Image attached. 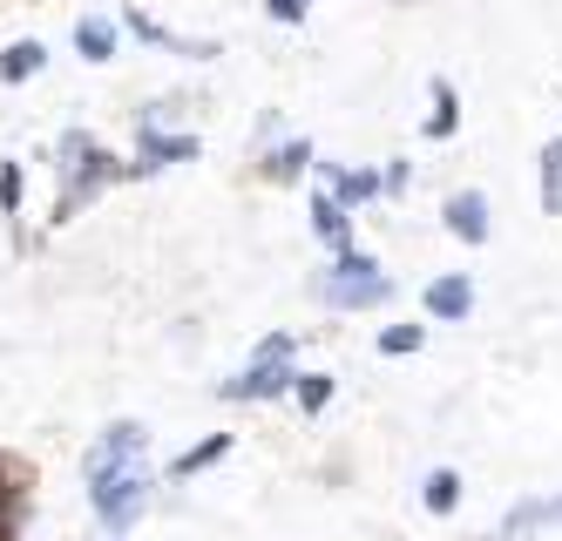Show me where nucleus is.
I'll return each mask as SVG.
<instances>
[{"label": "nucleus", "mask_w": 562, "mask_h": 541, "mask_svg": "<svg viewBox=\"0 0 562 541\" xmlns=\"http://www.w3.org/2000/svg\"><path fill=\"white\" fill-rule=\"evenodd\" d=\"M542 211H549V217L562 211V136L542 149Z\"/></svg>", "instance_id": "12"}, {"label": "nucleus", "mask_w": 562, "mask_h": 541, "mask_svg": "<svg viewBox=\"0 0 562 541\" xmlns=\"http://www.w3.org/2000/svg\"><path fill=\"white\" fill-rule=\"evenodd\" d=\"M420 501H427L434 515H454V501H461V474H448V467L427 474V494H420Z\"/></svg>", "instance_id": "13"}, {"label": "nucleus", "mask_w": 562, "mask_h": 541, "mask_svg": "<svg viewBox=\"0 0 562 541\" xmlns=\"http://www.w3.org/2000/svg\"><path fill=\"white\" fill-rule=\"evenodd\" d=\"M224 453H231V433H211L204 447H190L183 461H177V474H196V467H211V461H224Z\"/></svg>", "instance_id": "14"}, {"label": "nucleus", "mask_w": 562, "mask_h": 541, "mask_svg": "<svg viewBox=\"0 0 562 541\" xmlns=\"http://www.w3.org/2000/svg\"><path fill=\"white\" fill-rule=\"evenodd\" d=\"M42 61H48L42 41H14V48L0 55V75H8V81H27V75H42Z\"/></svg>", "instance_id": "8"}, {"label": "nucleus", "mask_w": 562, "mask_h": 541, "mask_svg": "<svg viewBox=\"0 0 562 541\" xmlns=\"http://www.w3.org/2000/svg\"><path fill=\"white\" fill-rule=\"evenodd\" d=\"M265 8H271V21H305L312 0H265Z\"/></svg>", "instance_id": "17"}, {"label": "nucleus", "mask_w": 562, "mask_h": 541, "mask_svg": "<svg viewBox=\"0 0 562 541\" xmlns=\"http://www.w3.org/2000/svg\"><path fill=\"white\" fill-rule=\"evenodd\" d=\"M427 312H434L440 325H461V318L474 312V284H468L461 271H448V278H434V284H427Z\"/></svg>", "instance_id": "4"}, {"label": "nucleus", "mask_w": 562, "mask_h": 541, "mask_svg": "<svg viewBox=\"0 0 562 541\" xmlns=\"http://www.w3.org/2000/svg\"><path fill=\"white\" fill-rule=\"evenodd\" d=\"M529 528H562V494H549V501H521L502 534L515 541V534H529Z\"/></svg>", "instance_id": "7"}, {"label": "nucleus", "mask_w": 562, "mask_h": 541, "mask_svg": "<svg viewBox=\"0 0 562 541\" xmlns=\"http://www.w3.org/2000/svg\"><path fill=\"white\" fill-rule=\"evenodd\" d=\"M305 162H312V143H285V149H271V156H265V177H271V183H292Z\"/></svg>", "instance_id": "10"}, {"label": "nucleus", "mask_w": 562, "mask_h": 541, "mask_svg": "<svg viewBox=\"0 0 562 541\" xmlns=\"http://www.w3.org/2000/svg\"><path fill=\"white\" fill-rule=\"evenodd\" d=\"M420 339H427L420 325H393V331H380V352H386V359H400V352H420Z\"/></svg>", "instance_id": "16"}, {"label": "nucleus", "mask_w": 562, "mask_h": 541, "mask_svg": "<svg viewBox=\"0 0 562 541\" xmlns=\"http://www.w3.org/2000/svg\"><path fill=\"white\" fill-rule=\"evenodd\" d=\"M292 386H299V406H305V413H318V406L333 399V380H326V372H299Z\"/></svg>", "instance_id": "15"}, {"label": "nucleus", "mask_w": 562, "mask_h": 541, "mask_svg": "<svg viewBox=\"0 0 562 541\" xmlns=\"http://www.w3.org/2000/svg\"><path fill=\"white\" fill-rule=\"evenodd\" d=\"M461 129V102L448 81H434V115H427V136H454Z\"/></svg>", "instance_id": "11"}, {"label": "nucleus", "mask_w": 562, "mask_h": 541, "mask_svg": "<svg viewBox=\"0 0 562 541\" xmlns=\"http://www.w3.org/2000/svg\"><path fill=\"white\" fill-rule=\"evenodd\" d=\"M318 298H326L333 312H367V305H386L393 298V278L367 251H339L333 271L318 278Z\"/></svg>", "instance_id": "1"}, {"label": "nucleus", "mask_w": 562, "mask_h": 541, "mask_svg": "<svg viewBox=\"0 0 562 541\" xmlns=\"http://www.w3.org/2000/svg\"><path fill=\"white\" fill-rule=\"evenodd\" d=\"M196 156V136H164L156 122H143V162L136 170H164V162H190Z\"/></svg>", "instance_id": "5"}, {"label": "nucleus", "mask_w": 562, "mask_h": 541, "mask_svg": "<svg viewBox=\"0 0 562 541\" xmlns=\"http://www.w3.org/2000/svg\"><path fill=\"white\" fill-rule=\"evenodd\" d=\"M440 217H448V230H454L461 244H488V230H495V224H488V196H481V190H454Z\"/></svg>", "instance_id": "3"}, {"label": "nucleus", "mask_w": 562, "mask_h": 541, "mask_svg": "<svg viewBox=\"0 0 562 541\" xmlns=\"http://www.w3.org/2000/svg\"><path fill=\"white\" fill-rule=\"evenodd\" d=\"M75 48H82L89 61H109V55H115V27H109L102 14H89L82 27H75Z\"/></svg>", "instance_id": "9"}, {"label": "nucleus", "mask_w": 562, "mask_h": 541, "mask_svg": "<svg viewBox=\"0 0 562 541\" xmlns=\"http://www.w3.org/2000/svg\"><path fill=\"white\" fill-rule=\"evenodd\" d=\"M312 230L326 237L333 251H352V217H346L339 203H333V190H318V196H312Z\"/></svg>", "instance_id": "6"}, {"label": "nucleus", "mask_w": 562, "mask_h": 541, "mask_svg": "<svg viewBox=\"0 0 562 541\" xmlns=\"http://www.w3.org/2000/svg\"><path fill=\"white\" fill-rule=\"evenodd\" d=\"M292 380H299V372H292V339H285V331H271V339L258 346V359L237 372L224 393H231V399H278Z\"/></svg>", "instance_id": "2"}, {"label": "nucleus", "mask_w": 562, "mask_h": 541, "mask_svg": "<svg viewBox=\"0 0 562 541\" xmlns=\"http://www.w3.org/2000/svg\"><path fill=\"white\" fill-rule=\"evenodd\" d=\"M0 203H8V211L21 203V170H14V162H8V170H0Z\"/></svg>", "instance_id": "18"}]
</instances>
